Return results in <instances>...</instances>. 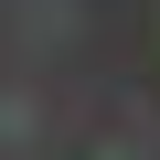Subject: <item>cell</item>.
Segmentation results:
<instances>
[{
	"instance_id": "6da1fadb",
	"label": "cell",
	"mask_w": 160,
	"mask_h": 160,
	"mask_svg": "<svg viewBox=\"0 0 160 160\" xmlns=\"http://www.w3.org/2000/svg\"><path fill=\"white\" fill-rule=\"evenodd\" d=\"M149 32H160V11H149Z\"/></svg>"
}]
</instances>
